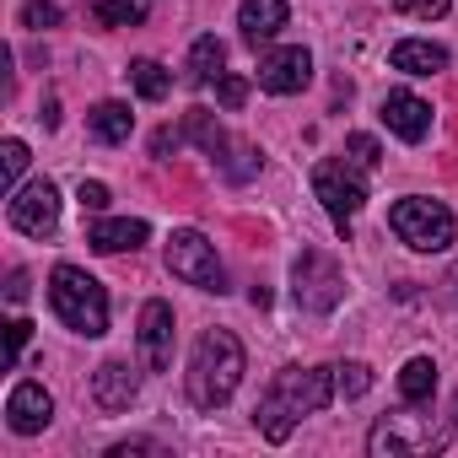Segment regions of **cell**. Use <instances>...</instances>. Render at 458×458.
Segmentation results:
<instances>
[{
	"instance_id": "cell-6",
	"label": "cell",
	"mask_w": 458,
	"mask_h": 458,
	"mask_svg": "<svg viewBox=\"0 0 458 458\" xmlns=\"http://www.w3.org/2000/svg\"><path fill=\"white\" fill-rule=\"evenodd\" d=\"M313 194H318V205L329 210V221H335V233L351 243V221H356V210L367 205V183H361V167L345 157V162H318L313 167Z\"/></svg>"
},
{
	"instance_id": "cell-15",
	"label": "cell",
	"mask_w": 458,
	"mask_h": 458,
	"mask_svg": "<svg viewBox=\"0 0 458 458\" xmlns=\"http://www.w3.org/2000/svg\"><path fill=\"white\" fill-rule=\"evenodd\" d=\"M286 0H243V12H238V28H243V44L249 49H259V44H270L281 28H286Z\"/></svg>"
},
{
	"instance_id": "cell-24",
	"label": "cell",
	"mask_w": 458,
	"mask_h": 458,
	"mask_svg": "<svg viewBox=\"0 0 458 458\" xmlns=\"http://www.w3.org/2000/svg\"><path fill=\"white\" fill-rule=\"evenodd\" d=\"M335 388H340L345 399H361V394L372 388V367H367V361H345V367H335Z\"/></svg>"
},
{
	"instance_id": "cell-11",
	"label": "cell",
	"mask_w": 458,
	"mask_h": 458,
	"mask_svg": "<svg viewBox=\"0 0 458 458\" xmlns=\"http://www.w3.org/2000/svg\"><path fill=\"white\" fill-rule=\"evenodd\" d=\"M135 340H140V361H146L151 372H167V367H173V340H178V329H173V308L151 297V302L140 308Z\"/></svg>"
},
{
	"instance_id": "cell-4",
	"label": "cell",
	"mask_w": 458,
	"mask_h": 458,
	"mask_svg": "<svg viewBox=\"0 0 458 458\" xmlns=\"http://www.w3.org/2000/svg\"><path fill=\"white\" fill-rule=\"evenodd\" d=\"M49 302H55V313H60L65 329H76V335H87V340L108 335V292H103L87 270L60 265V270L49 276Z\"/></svg>"
},
{
	"instance_id": "cell-3",
	"label": "cell",
	"mask_w": 458,
	"mask_h": 458,
	"mask_svg": "<svg viewBox=\"0 0 458 458\" xmlns=\"http://www.w3.org/2000/svg\"><path fill=\"white\" fill-rule=\"evenodd\" d=\"M447 426H437L431 415H420V404L410 410H394V415H377V426L367 431V453L372 458H431L447 447Z\"/></svg>"
},
{
	"instance_id": "cell-5",
	"label": "cell",
	"mask_w": 458,
	"mask_h": 458,
	"mask_svg": "<svg viewBox=\"0 0 458 458\" xmlns=\"http://www.w3.org/2000/svg\"><path fill=\"white\" fill-rule=\"evenodd\" d=\"M388 226L399 233V243H410L415 254H442L453 243V210L442 199H426V194H404L388 210Z\"/></svg>"
},
{
	"instance_id": "cell-2",
	"label": "cell",
	"mask_w": 458,
	"mask_h": 458,
	"mask_svg": "<svg viewBox=\"0 0 458 458\" xmlns=\"http://www.w3.org/2000/svg\"><path fill=\"white\" fill-rule=\"evenodd\" d=\"M243 383V340L233 329H205L189 356V399L194 410H221Z\"/></svg>"
},
{
	"instance_id": "cell-25",
	"label": "cell",
	"mask_w": 458,
	"mask_h": 458,
	"mask_svg": "<svg viewBox=\"0 0 458 458\" xmlns=\"http://www.w3.org/2000/svg\"><path fill=\"white\" fill-rule=\"evenodd\" d=\"M345 151H351V162H356L361 173H372V167L383 162V146H377L372 135H351V140H345Z\"/></svg>"
},
{
	"instance_id": "cell-19",
	"label": "cell",
	"mask_w": 458,
	"mask_h": 458,
	"mask_svg": "<svg viewBox=\"0 0 458 458\" xmlns=\"http://www.w3.org/2000/svg\"><path fill=\"white\" fill-rule=\"evenodd\" d=\"M399 394H404V404H431V394H437V361L431 356H410L404 372H399Z\"/></svg>"
},
{
	"instance_id": "cell-32",
	"label": "cell",
	"mask_w": 458,
	"mask_h": 458,
	"mask_svg": "<svg viewBox=\"0 0 458 458\" xmlns=\"http://www.w3.org/2000/svg\"><path fill=\"white\" fill-rule=\"evenodd\" d=\"M178 146H183V130H173V124H167V130H157V140H151V151H157V157H167V151H178Z\"/></svg>"
},
{
	"instance_id": "cell-31",
	"label": "cell",
	"mask_w": 458,
	"mask_h": 458,
	"mask_svg": "<svg viewBox=\"0 0 458 458\" xmlns=\"http://www.w3.org/2000/svg\"><path fill=\"white\" fill-rule=\"evenodd\" d=\"M76 205H81V210H92V216H103V210H108V183H98V178H81V189H76Z\"/></svg>"
},
{
	"instance_id": "cell-27",
	"label": "cell",
	"mask_w": 458,
	"mask_h": 458,
	"mask_svg": "<svg viewBox=\"0 0 458 458\" xmlns=\"http://www.w3.org/2000/svg\"><path fill=\"white\" fill-rule=\"evenodd\" d=\"M28 340H33V324H28V318H12V324H6V367H17V361H22Z\"/></svg>"
},
{
	"instance_id": "cell-8",
	"label": "cell",
	"mask_w": 458,
	"mask_h": 458,
	"mask_svg": "<svg viewBox=\"0 0 458 458\" xmlns=\"http://www.w3.org/2000/svg\"><path fill=\"white\" fill-rule=\"evenodd\" d=\"M167 270L183 281V286H199V292H226V270L216 259V249L205 243V233L183 226V233L167 238Z\"/></svg>"
},
{
	"instance_id": "cell-10",
	"label": "cell",
	"mask_w": 458,
	"mask_h": 458,
	"mask_svg": "<svg viewBox=\"0 0 458 458\" xmlns=\"http://www.w3.org/2000/svg\"><path fill=\"white\" fill-rule=\"evenodd\" d=\"M308 81H313V55H308L302 44L270 49V55L259 60V87L276 92V98H292V92H302Z\"/></svg>"
},
{
	"instance_id": "cell-14",
	"label": "cell",
	"mask_w": 458,
	"mask_h": 458,
	"mask_svg": "<svg viewBox=\"0 0 458 458\" xmlns=\"http://www.w3.org/2000/svg\"><path fill=\"white\" fill-rule=\"evenodd\" d=\"M151 238V226L146 221H135V216H98L92 221V233H87V243L98 249V254H135L140 243Z\"/></svg>"
},
{
	"instance_id": "cell-28",
	"label": "cell",
	"mask_w": 458,
	"mask_h": 458,
	"mask_svg": "<svg viewBox=\"0 0 458 458\" xmlns=\"http://www.w3.org/2000/svg\"><path fill=\"white\" fill-rule=\"evenodd\" d=\"M394 12H404V17H420V22H431V17H447V6L453 0H388Z\"/></svg>"
},
{
	"instance_id": "cell-23",
	"label": "cell",
	"mask_w": 458,
	"mask_h": 458,
	"mask_svg": "<svg viewBox=\"0 0 458 458\" xmlns=\"http://www.w3.org/2000/svg\"><path fill=\"white\" fill-rule=\"evenodd\" d=\"M130 87H135L146 103H162V98L173 92V76H167L157 60H135V65H130Z\"/></svg>"
},
{
	"instance_id": "cell-34",
	"label": "cell",
	"mask_w": 458,
	"mask_h": 458,
	"mask_svg": "<svg viewBox=\"0 0 458 458\" xmlns=\"http://www.w3.org/2000/svg\"><path fill=\"white\" fill-rule=\"evenodd\" d=\"M130 453H157V442H119V447H108V458H130Z\"/></svg>"
},
{
	"instance_id": "cell-30",
	"label": "cell",
	"mask_w": 458,
	"mask_h": 458,
	"mask_svg": "<svg viewBox=\"0 0 458 458\" xmlns=\"http://www.w3.org/2000/svg\"><path fill=\"white\" fill-rule=\"evenodd\" d=\"M0 162H6V189H22L17 178H22V167H28V146H22V140H6V146H0Z\"/></svg>"
},
{
	"instance_id": "cell-17",
	"label": "cell",
	"mask_w": 458,
	"mask_h": 458,
	"mask_svg": "<svg viewBox=\"0 0 458 458\" xmlns=\"http://www.w3.org/2000/svg\"><path fill=\"white\" fill-rule=\"evenodd\" d=\"M135 372L124 367V361H103L98 372H92V399L103 404V410H130L135 404Z\"/></svg>"
},
{
	"instance_id": "cell-29",
	"label": "cell",
	"mask_w": 458,
	"mask_h": 458,
	"mask_svg": "<svg viewBox=\"0 0 458 458\" xmlns=\"http://www.w3.org/2000/svg\"><path fill=\"white\" fill-rule=\"evenodd\" d=\"M55 22H60V6H49V0H28V6H22V28L44 33V28H55Z\"/></svg>"
},
{
	"instance_id": "cell-33",
	"label": "cell",
	"mask_w": 458,
	"mask_h": 458,
	"mask_svg": "<svg viewBox=\"0 0 458 458\" xmlns=\"http://www.w3.org/2000/svg\"><path fill=\"white\" fill-rule=\"evenodd\" d=\"M6 302H28V270H12V281H6Z\"/></svg>"
},
{
	"instance_id": "cell-7",
	"label": "cell",
	"mask_w": 458,
	"mask_h": 458,
	"mask_svg": "<svg viewBox=\"0 0 458 458\" xmlns=\"http://www.w3.org/2000/svg\"><path fill=\"white\" fill-rule=\"evenodd\" d=\"M292 297L302 313H335L340 297H345V276L340 265L324 254V249H302L297 265H292Z\"/></svg>"
},
{
	"instance_id": "cell-18",
	"label": "cell",
	"mask_w": 458,
	"mask_h": 458,
	"mask_svg": "<svg viewBox=\"0 0 458 458\" xmlns=\"http://www.w3.org/2000/svg\"><path fill=\"white\" fill-rule=\"evenodd\" d=\"M87 130H92V140H103V146H124L130 130H135V114H130V103H98V108L87 114Z\"/></svg>"
},
{
	"instance_id": "cell-21",
	"label": "cell",
	"mask_w": 458,
	"mask_h": 458,
	"mask_svg": "<svg viewBox=\"0 0 458 458\" xmlns=\"http://www.w3.org/2000/svg\"><path fill=\"white\" fill-rule=\"evenodd\" d=\"M183 130H189V135L205 146V157H216V162L233 151V140H226V130L210 119V108H189V114H183Z\"/></svg>"
},
{
	"instance_id": "cell-13",
	"label": "cell",
	"mask_w": 458,
	"mask_h": 458,
	"mask_svg": "<svg viewBox=\"0 0 458 458\" xmlns=\"http://www.w3.org/2000/svg\"><path fill=\"white\" fill-rule=\"evenodd\" d=\"M49 415H55V399H49L44 383H17V388H12V399H6V426H12L17 437H38V431L49 426Z\"/></svg>"
},
{
	"instance_id": "cell-35",
	"label": "cell",
	"mask_w": 458,
	"mask_h": 458,
	"mask_svg": "<svg viewBox=\"0 0 458 458\" xmlns=\"http://www.w3.org/2000/svg\"><path fill=\"white\" fill-rule=\"evenodd\" d=\"M453 426H458V394H453Z\"/></svg>"
},
{
	"instance_id": "cell-16",
	"label": "cell",
	"mask_w": 458,
	"mask_h": 458,
	"mask_svg": "<svg viewBox=\"0 0 458 458\" xmlns=\"http://www.w3.org/2000/svg\"><path fill=\"white\" fill-rule=\"evenodd\" d=\"M388 65L404 71V76H437V71H447V49L431 44V38H399Z\"/></svg>"
},
{
	"instance_id": "cell-22",
	"label": "cell",
	"mask_w": 458,
	"mask_h": 458,
	"mask_svg": "<svg viewBox=\"0 0 458 458\" xmlns=\"http://www.w3.org/2000/svg\"><path fill=\"white\" fill-rule=\"evenodd\" d=\"M92 17H98L103 28H135V22L151 17V0H98Z\"/></svg>"
},
{
	"instance_id": "cell-12",
	"label": "cell",
	"mask_w": 458,
	"mask_h": 458,
	"mask_svg": "<svg viewBox=\"0 0 458 458\" xmlns=\"http://www.w3.org/2000/svg\"><path fill=\"white\" fill-rule=\"evenodd\" d=\"M377 119H383L404 146H420V140L431 135V103L415 98V92H388L383 108H377Z\"/></svg>"
},
{
	"instance_id": "cell-1",
	"label": "cell",
	"mask_w": 458,
	"mask_h": 458,
	"mask_svg": "<svg viewBox=\"0 0 458 458\" xmlns=\"http://www.w3.org/2000/svg\"><path fill=\"white\" fill-rule=\"evenodd\" d=\"M335 367H281L276 383L265 388L259 410H254V426L265 442H286L308 415H318L329 399H335Z\"/></svg>"
},
{
	"instance_id": "cell-20",
	"label": "cell",
	"mask_w": 458,
	"mask_h": 458,
	"mask_svg": "<svg viewBox=\"0 0 458 458\" xmlns=\"http://www.w3.org/2000/svg\"><path fill=\"white\" fill-rule=\"evenodd\" d=\"M221 65H226L221 38H216V33L194 38V49H189V81H194V87H205V81H216V76H221Z\"/></svg>"
},
{
	"instance_id": "cell-36",
	"label": "cell",
	"mask_w": 458,
	"mask_h": 458,
	"mask_svg": "<svg viewBox=\"0 0 458 458\" xmlns=\"http://www.w3.org/2000/svg\"><path fill=\"white\" fill-rule=\"evenodd\" d=\"M453 292H458V270H453Z\"/></svg>"
},
{
	"instance_id": "cell-9",
	"label": "cell",
	"mask_w": 458,
	"mask_h": 458,
	"mask_svg": "<svg viewBox=\"0 0 458 458\" xmlns=\"http://www.w3.org/2000/svg\"><path fill=\"white\" fill-rule=\"evenodd\" d=\"M12 226L28 238H49L60 226V189L49 178H38L28 189H12Z\"/></svg>"
},
{
	"instance_id": "cell-26",
	"label": "cell",
	"mask_w": 458,
	"mask_h": 458,
	"mask_svg": "<svg viewBox=\"0 0 458 458\" xmlns=\"http://www.w3.org/2000/svg\"><path fill=\"white\" fill-rule=\"evenodd\" d=\"M216 98H221V108H243V103H249V81L221 71V76H216Z\"/></svg>"
}]
</instances>
